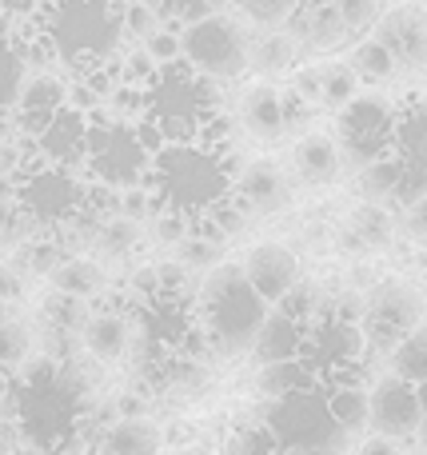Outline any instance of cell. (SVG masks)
I'll return each mask as SVG.
<instances>
[{"label":"cell","mask_w":427,"mask_h":455,"mask_svg":"<svg viewBox=\"0 0 427 455\" xmlns=\"http://www.w3.org/2000/svg\"><path fill=\"white\" fill-rule=\"evenodd\" d=\"M272 304L248 283L244 264L224 259L220 267L200 280L196 291V323L204 331V344L216 360H240L252 355L256 336L268 323Z\"/></svg>","instance_id":"6da1fadb"},{"label":"cell","mask_w":427,"mask_h":455,"mask_svg":"<svg viewBox=\"0 0 427 455\" xmlns=\"http://www.w3.org/2000/svg\"><path fill=\"white\" fill-rule=\"evenodd\" d=\"M36 24L72 80L84 76L88 68H100L108 56L124 52L128 40L116 0H48Z\"/></svg>","instance_id":"7a4b0ae2"},{"label":"cell","mask_w":427,"mask_h":455,"mask_svg":"<svg viewBox=\"0 0 427 455\" xmlns=\"http://www.w3.org/2000/svg\"><path fill=\"white\" fill-rule=\"evenodd\" d=\"M232 180L236 172H232L228 156H220L204 140L164 144L156 152V168H152V188L160 192V200L192 220H204L216 204H224L232 196Z\"/></svg>","instance_id":"3957f363"},{"label":"cell","mask_w":427,"mask_h":455,"mask_svg":"<svg viewBox=\"0 0 427 455\" xmlns=\"http://www.w3.org/2000/svg\"><path fill=\"white\" fill-rule=\"evenodd\" d=\"M88 152L84 168L88 180L104 184V188H140L152 184V168H156L160 144L152 140L148 124H128V120H112L108 112H92L88 116Z\"/></svg>","instance_id":"277c9868"},{"label":"cell","mask_w":427,"mask_h":455,"mask_svg":"<svg viewBox=\"0 0 427 455\" xmlns=\"http://www.w3.org/2000/svg\"><path fill=\"white\" fill-rule=\"evenodd\" d=\"M264 424L280 455H352L356 435L336 424L328 395L320 387L296 392L288 400L264 403Z\"/></svg>","instance_id":"5b68a950"},{"label":"cell","mask_w":427,"mask_h":455,"mask_svg":"<svg viewBox=\"0 0 427 455\" xmlns=\"http://www.w3.org/2000/svg\"><path fill=\"white\" fill-rule=\"evenodd\" d=\"M180 44H184V68L212 80V84H228V80H240L244 72H252L256 32L236 12H216L200 24H188Z\"/></svg>","instance_id":"8992f818"},{"label":"cell","mask_w":427,"mask_h":455,"mask_svg":"<svg viewBox=\"0 0 427 455\" xmlns=\"http://www.w3.org/2000/svg\"><path fill=\"white\" fill-rule=\"evenodd\" d=\"M396 124L399 112L384 92H360L348 108L336 116V144L344 156V172L360 176L372 164L396 156Z\"/></svg>","instance_id":"52a82bcc"},{"label":"cell","mask_w":427,"mask_h":455,"mask_svg":"<svg viewBox=\"0 0 427 455\" xmlns=\"http://www.w3.org/2000/svg\"><path fill=\"white\" fill-rule=\"evenodd\" d=\"M423 315H427V299L412 280H404V275L376 280L364 296V320H360L368 352L391 355L420 323H427Z\"/></svg>","instance_id":"ba28073f"},{"label":"cell","mask_w":427,"mask_h":455,"mask_svg":"<svg viewBox=\"0 0 427 455\" xmlns=\"http://www.w3.org/2000/svg\"><path fill=\"white\" fill-rule=\"evenodd\" d=\"M88 184L84 176L64 172V168H48V164H32L24 168V176L16 180V204L24 208L32 224L40 232L52 235L60 224H68L80 208L88 204Z\"/></svg>","instance_id":"9c48e42d"},{"label":"cell","mask_w":427,"mask_h":455,"mask_svg":"<svg viewBox=\"0 0 427 455\" xmlns=\"http://www.w3.org/2000/svg\"><path fill=\"white\" fill-rule=\"evenodd\" d=\"M372 36L391 52L399 76H427V4L399 0L384 8Z\"/></svg>","instance_id":"30bf717a"},{"label":"cell","mask_w":427,"mask_h":455,"mask_svg":"<svg viewBox=\"0 0 427 455\" xmlns=\"http://www.w3.org/2000/svg\"><path fill=\"white\" fill-rule=\"evenodd\" d=\"M372 419H368V432L372 435H384V440H415L423 424V408H420V392L412 384H404L399 376H380L372 387Z\"/></svg>","instance_id":"8fae6325"},{"label":"cell","mask_w":427,"mask_h":455,"mask_svg":"<svg viewBox=\"0 0 427 455\" xmlns=\"http://www.w3.org/2000/svg\"><path fill=\"white\" fill-rule=\"evenodd\" d=\"M244 264V275L248 283H252L256 291H260L264 299H268L272 307L280 304V299L288 296V291L296 288V283L304 280V267H300V256H296L288 243L280 240H260L248 248V256L240 259Z\"/></svg>","instance_id":"7c38bea8"},{"label":"cell","mask_w":427,"mask_h":455,"mask_svg":"<svg viewBox=\"0 0 427 455\" xmlns=\"http://www.w3.org/2000/svg\"><path fill=\"white\" fill-rule=\"evenodd\" d=\"M236 120L252 140L280 144L288 136V92H284V84H272V80H256V84H248L244 92H240Z\"/></svg>","instance_id":"4fadbf2b"},{"label":"cell","mask_w":427,"mask_h":455,"mask_svg":"<svg viewBox=\"0 0 427 455\" xmlns=\"http://www.w3.org/2000/svg\"><path fill=\"white\" fill-rule=\"evenodd\" d=\"M232 196L248 208L252 216H272L280 208H288L292 200V180L276 160H248L232 180Z\"/></svg>","instance_id":"5bb4252c"},{"label":"cell","mask_w":427,"mask_h":455,"mask_svg":"<svg viewBox=\"0 0 427 455\" xmlns=\"http://www.w3.org/2000/svg\"><path fill=\"white\" fill-rule=\"evenodd\" d=\"M136 344V315L128 312H100L92 307L84 331H80V347H84L88 360L96 363H120Z\"/></svg>","instance_id":"9a60e30c"},{"label":"cell","mask_w":427,"mask_h":455,"mask_svg":"<svg viewBox=\"0 0 427 455\" xmlns=\"http://www.w3.org/2000/svg\"><path fill=\"white\" fill-rule=\"evenodd\" d=\"M292 172L300 184L308 188H336V180L344 176V156L336 136L328 132H304L300 140L292 144Z\"/></svg>","instance_id":"2e32d148"},{"label":"cell","mask_w":427,"mask_h":455,"mask_svg":"<svg viewBox=\"0 0 427 455\" xmlns=\"http://www.w3.org/2000/svg\"><path fill=\"white\" fill-rule=\"evenodd\" d=\"M288 32L300 40L304 52H336L352 40L336 12V0H304V8L288 20Z\"/></svg>","instance_id":"e0dca14e"},{"label":"cell","mask_w":427,"mask_h":455,"mask_svg":"<svg viewBox=\"0 0 427 455\" xmlns=\"http://www.w3.org/2000/svg\"><path fill=\"white\" fill-rule=\"evenodd\" d=\"M164 427L148 416H136L104 424L92 443V455H164Z\"/></svg>","instance_id":"ac0fdd59"},{"label":"cell","mask_w":427,"mask_h":455,"mask_svg":"<svg viewBox=\"0 0 427 455\" xmlns=\"http://www.w3.org/2000/svg\"><path fill=\"white\" fill-rule=\"evenodd\" d=\"M399 224L388 208L376 204H356L348 212V220L340 228V248L356 251V256H368V251H388L391 240H396Z\"/></svg>","instance_id":"d6986e66"},{"label":"cell","mask_w":427,"mask_h":455,"mask_svg":"<svg viewBox=\"0 0 427 455\" xmlns=\"http://www.w3.org/2000/svg\"><path fill=\"white\" fill-rule=\"evenodd\" d=\"M304 339H308V328L304 323H296L292 315L276 312L272 307L268 323L260 328V336H256V363L260 368H268V363H292V360H304Z\"/></svg>","instance_id":"ffe728a7"},{"label":"cell","mask_w":427,"mask_h":455,"mask_svg":"<svg viewBox=\"0 0 427 455\" xmlns=\"http://www.w3.org/2000/svg\"><path fill=\"white\" fill-rule=\"evenodd\" d=\"M300 40L292 36L288 28H276V32H256V44H252V72L260 80H272L276 84L280 76H292L300 68Z\"/></svg>","instance_id":"44dd1931"},{"label":"cell","mask_w":427,"mask_h":455,"mask_svg":"<svg viewBox=\"0 0 427 455\" xmlns=\"http://www.w3.org/2000/svg\"><path fill=\"white\" fill-rule=\"evenodd\" d=\"M48 283L72 299H84V304L88 299H100L108 291V275H104V264L96 256H68Z\"/></svg>","instance_id":"7402d4cb"},{"label":"cell","mask_w":427,"mask_h":455,"mask_svg":"<svg viewBox=\"0 0 427 455\" xmlns=\"http://www.w3.org/2000/svg\"><path fill=\"white\" fill-rule=\"evenodd\" d=\"M324 395H328V408H332L336 424L344 432H352V435L364 432L368 419H372V395H368V387L360 379H340V384L324 387Z\"/></svg>","instance_id":"603a6c76"},{"label":"cell","mask_w":427,"mask_h":455,"mask_svg":"<svg viewBox=\"0 0 427 455\" xmlns=\"http://www.w3.org/2000/svg\"><path fill=\"white\" fill-rule=\"evenodd\" d=\"M316 387V376L308 371L304 360H292V363H268V368L256 371V392H260L264 403H276V400H288L296 392H308Z\"/></svg>","instance_id":"cb8c5ba5"},{"label":"cell","mask_w":427,"mask_h":455,"mask_svg":"<svg viewBox=\"0 0 427 455\" xmlns=\"http://www.w3.org/2000/svg\"><path fill=\"white\" fill-rule=\"evenodd\" d=\"M88 315H92V307H88L84 299H72L56 288H48V296L40 299V320H44V328L56 331V336H80Z\"/></svg>","instance_id":"d4e9b609"},{"label":"cell","mask_w":427,"mask_h":455,"mask_svg":"<svg viewBox=\"0 0 427 455\" xmlns=\"http://www.w3.org/2000/svg\"><path fill=\"white\" fill-rule=\"evenodd\" d=\"M144 240V228L124 220V216H112V220H104L100 228V240H96L92 256L100 259V264H124V259H132V251L140 248Z\"/></svg>","instance_id":"484cf974"},{"label":"cell","mask_w":427,"mask_h":455,"mask_svg":"<svg viewBox=\"0 0 427 455\" xmlns=\"http://www.w3.org/2000/svg\"><path fill=\"white\" fill-rule=\"evenodd\" d=\"M8 259H12V264L20 267L28 280H52L56 267L68 259V251H64L60 243L52 240V235H36V240L20 243V248H16Z\"/></svg>","instance_id":"4316f807"},{"label":"cell","mask_w":427,"mask_h":455,"mask_svg":"<svg viewBox=\"0 0 427 455\" xmlns=\"http://www.w3.org/2000/svg\"><path fill=\"white\" fill-rule=\"evenodd\" d=\"M28 76L32 72H28V56H24V48L0 32V108L4 112L16 108V100H20Z\"/></svg>","instance_id":"83f0119b"},{"label":"cell","mask_w":427,"mask_h":455,"mask_svg":"<svg viewBox=\"0 0 427 455\" xmlns=\"http://www.w3.org/2000/svg\"><path fill=\"white\" fill-rule=\"evenodd\" d=\"M348 64H352V72L360 76V84H388V80H396L399 76V68H396V60H391V52L380 44L376 36H368V40H360L356 48H352V56H348Z\"/></svg>","instance_id":"f1b7e54d"},{"label":"cell","mask_w":427,"mask_h":455,"mask_svg":"<svg viewBox=\"0 0 427 455\" xmlns=\"http://www.w3.org/2000/svg\"><path fill=\"white\" fill-rule=\"evenodd\" d=\"M396 160L427 172V108L399 112L396 124Z\"/></svg>","instance_id":"f546056e"},{"label":"cell","mask_w":427,"mask_h":455,"mask_svg":"<svg viewBox=\"0 0 427 455\" xmlns=\"http://www.w3.org/2000/svg\"><path fill=\"white\" fill-rule=\"evenodd\" d=\"M328 307H332V296H324V288H320L316 280H308V275H304V280L276 304V312L292 315L296 323L312 328L316 320H324V315H328Z\"/></svg>","instance_id":"4dcf8cb0"},{"label":"cell","mask_w":427,"mask_h":455,"mask_svg":"<svg viewBox=\"0 0 427 455\" xmlns=\"http://www.w3.org/2000/svg\"><path fill=\"white\" fill-rule=\"evenodd\" d=\"M388 371L399 376L404 384H412V387L427 384V323H420V328H415L412 336L388 355Z\"/></svg>","instance_id":"1f68e13d"},{"label":"cell","mask_w":427,"mask_h":455,"mask_svg":"<svg viewBox=\"0 0 427 455\" xmlns=\"http://www.w3.org/2000/svg\"><path fill=\"white\" fill-rule=\"evenodd\" d=\"M232 8L256 32H276V28H288V20L304 8V0H232Z\"/></svg>","instance_id":"d6a6232c"},{"label":"cell","mask_w":427,"mask_h":455,"mask_svg":"<svg viewBox=\"0 0 427 455\" xmlns=\"http://www.w3.org/2000/svg\"><path fill=\"white\" fill-rule=\"evenodd\" d=\"M252 220H256V216L248 212V208L240 204L236 196H228L224 204H216L212 212L204 216V220H196V228H200L204 235H212L216 243H228V240H240V235L248 232V224H252Z\"/></svg>","instance_id":"836d02e7"},{"label":"cell","mask_w":427,"mask_h":455,"mask_svg":"<svg viewBox=\"0 0 427 455\" xmlns=\"http://www.w3.org/2000/svg\"><path fill=\"white\" fill-rule=\"evenodd\" d=\"M356 180V200L360 204H376V208H388L391 204V192H396V180H399V160L388 156L380 164H372L368 172L352 176Z\"/></svg>","instance_id":"e575fe53"},{"label":"cell","mask_w":427,"mask_h":455,"mask_svg":"<svg viewBox=\"0 0 427 455\" xmlns=\"http://www.w3.org/2000/svg\"><path fill=\"white\" fill-rule=\"evenodd\" d=\"M360 92H364V84H360V76L352 72L348 60H328L324 64V96H320V108H332L336 116H340Z\"/></svg>","instance_id":"d590c367"},{"label":"cell","mask_w":427,"mask_h":455,"mask_svg":"<svg viewBox=\"0 0 427 455\" xmlns=\"http://www.w3.org/2000/svg\"><path fill=\"white\" fill-rule=\"evenodd\" d=\"M148 4L164 16V28L184 32L188 24H200V20H208V16L224 12L232 0H148Z\"/></svg>","instance_id":"8d00e7d4"},{"label":"cell","mask_w":427,"mask_h":455,"mask_svg":"<svg viewBox=\"0 0 427 455\" xmlns=\"http://www.w3.org/2000/svg\"><path fill=\"white\" fill-rule=\"evenodd\" d=\"M172 259H176V264L188 267L192 275H196V272H200V275H208L212 267H220V264H224V243H216L212 235H204V232L196 228V232H192L188 240H184L180 248L172 251Z\"/></svg>","instance_id":"74e56055"},{"label":"cell","mask_w":427,"mask_h":455,"mask_svg":"<svg viewBox=\"0 0 427 455\" xmlns=\"http://www.w3.org/2000/svg\"><path fill=\"white\" fill-rule=\"evenodd\" d=\"M224 455H280L276 440H272L268 424L264 419H248V424H236L228 435H224Z\"/></svg>","instance_id":"f35d334b"},{"label":"cell","mask_w":427,"mask_h":455,"mask_svg":"<svg viewBox=\"0 0 427 455\" xmlns=\"http://www.w3.org/2000/svg\"><path fill=\"white\" fill-rule=\"evenodd\" d=\"M32 344H36V339H32V328L12 315V320L0 328V371H20L24 363L36 355Z\"/></svg>","instance_id":"ab89813d"},{"label":"cell","mask_w":427,"mask_h":455,"mask_svg":"<svg viewBox=\"0 0 427 455\" xmlns=\"http://www.w3.org/2000/svg\"><path fill=\"white\" fill-rule=\"evenodd\" d=\"M336 12H340L348 36L360 44V40H368L376 32V24H380V16H384V4L380 0H336Z\"/></svg>","instance_id":"60d3db41"},{"label":"cell","mask_w":427,"mask_h":455,"mask_svg":"<svg viewBox=\"0 0 427 455\" xmlns=\"http://www.w3.org/2000/svg\"><path fill=\"white\" fill-rule=\"evenodd\" d=\"M36 235H48L40 232L36 224L24 216V208L16 204V200H0V248H20V243L36 240Z\"/></svg>","instance_id":"b9f144b4"},{"label":"cell","mask_w":427,"mask_h":455,"mask_svg":"<svg viewBox=\"0 0 427 455\" xmlns=\"http://www.w3.org/2000/svg\"><path fill=\"white\" fill-rule=\"evenodd\" d=\"M196 232V220H192V216H184V212H176V208H160L156 212V220L148 224V240H156L160 248H180L184 240H188V235Z\"/></svg>","instance_id":"7bdbcfd3"},{"label":"cell","mask_w":427,"mask_h":455,"mask_svg":"<svg viewBox=\"0 0 427 455\" xmlns=\"http://www.w3.org/2000/svg\"><path fill=\"white\" fill-rule=\"evenodd\" d=\"M120 16H124V32L132 36V44H148V40L164 28V16H160L148 0H124Z\"/></svg>","instance_id":"ee69618b"},{"label":"cell","mask_w":427,"mask_h":455,"mask_svg":"<svg viewBox=\"0 0 427 455\" xmlns=\"http://www.w3.org/2000/svg\"><path fill=\"white\" fill-rule=\"evenodd\" d=\"M284 88H288V92H292L300 104H308V108H320V96H324V60L300 64V68L288 76Z\"/></svg>","instance_id":"f6af8a7d"},{"label":"cell","mask_w":427,"mask_h":455,"mask_svg":"<svg viewBox=\"0 0 427 455\" xmlns=\"http://www.w3.org/2000/svg\"><path fill=\"white\" fill-rule=\"evenodd\" d=\"M180 36H184V32L160 28L156 36H152L148 44H140V48L160 64V68H176V64H184V44H180Z\"/></svg>","instance_id":"bcb514c9"},{"label":"cell","mask_w":427,"mask_h":455,"mask_svg":"<svg viewBox=\"0 0 427 455\" xmlns=\"http://www.w3.org/2000/svg\"><path fill=\"white\" fill-rule=\"evenodd\" d=\"M28 296V275L12 264V259H0V304L12 307L16 299Z\"/></svg>","instance_id":"7dc6e473"},{"label":"cell","mask_w":427,"mask_h":455,"mask_svg":"<svg viewBox=\"0 0 427 455\" xmlns=\"http://www.w3.org/2000/svg\"><path fill=\"white\" fill-rule=\"evenodd\" d=\"M396 224L412 243H427V200L415 204V208H407V212H399Z\"/></svg>","instance_id":"c3c4849f"},{"label":"cell","mask_w":427,"mask_h":455,"mask_svg":"<svg viewBox=\"0 0 427 455\" xmlns=\"http://www.w3.org/2000/svg\"><path fill=\"white\" fill-rule=\"evenodd\" d=\"M48 0H0V16H16V20H36L44 12Z\"/></svg>","instance_id":"681fc988"},{"label":"cell","mask_w":427,"mask_h":455,"mask_svg":"<svg viewBox=\"0 0 427 455\" xmlns=\"http://www.w3.org/2000/svg\"><path fill=\"white\" fill-rule=\"evenodd\" d=\"M356 455H407V451H404V443H396V440H384V435H368V440L356 448Z\"/></svg>","instance_id":"f907efd6"},{"label":"cell","mask_w":427,"mask_h":455,"mask_svg":"<svg viewBox=\"0 0 427 455\" xmlns=\"http://www.w3.org/2000/svg\"><path fill=\"white\" fill-rule=\"evenodd\" d=\"M8 408H12V387H8V376L0 371V419H8V416H4Z\"/></svg>","instance_id":"816d5d0a"},{"label":"cell","mask_w":427,"mask_h":455,"mask_svg":"<svg viewBox=\"0 0 427 455\" xmlns=\"http://www.w3.org/2000/svg\"><path fill=\"white\" fill-rule=\"evenodd\" d=\"M184 455H224V451L220 448H208V443H188Z\"/></svg>","instance_id":"f5cc1de1"},{"label":"cell","mask_w":427,"mask_h":455,"mask_svg":"<svg viewBox=\"0 0 427 455\" xmlns=\"http://www.w3.org/2000/svg\"><path fill=\"white\" fill-rule=\"evenodd\" d=\"M415 451H420V455H427V416H423L420 432H415Z\"/></svg>","instance_id":"db71d44e"},{"label":"cell","mask_w":427,"mask_h":455,"mask_svg":"<svg viewBox=\"0 0 427 455\" xmlns=\"http://www.w3.org/2000/svg\"><path fill=\"white\" fill-rule=\"evenodd\" d=\"M8 320H12V307H8V304H0V328H4Z\"/></svg>","instance_id":"11a10c76"},{"label":"cell","mask_w":427,"mask_h":455,"mask_svg":"<svg viewBox=\"0 0 427 455\" xmlns=\"http://www.w3.org/2000/svg\"><path fill=\"white\" fill-rule=\"evenodd\" d=\"M415 392H420V408H423V416H427V384H420Z\"/></svg>","instance_id":"9f6ffc18"},{"label":"cell","mask_w":427,"mask_h":455,"mask_svg":"<svg viewBox=\"0 0 427 455\" xmlns=\"http://www.w3.org/2000/svg\"><path fill=\"white\" fill-rule=\"evenodd\" d=\"M420 275H423V283H427V251L420 256Z\"/></svg>","instance_id":"6f0895ef"},{"label":"cell","mask_w":427,"mask_h":455,"mask_svg":"<svg viewBox=\"0 0 427 455\" xmlns=\"http://www.w3.org/2000/svg\"><path fill=\"white\" fill-rule=\"evenodd\" d=\"M380 4H384V0H380Z\"/></svg>","instance_id":"680465c9"}]
</instances>
